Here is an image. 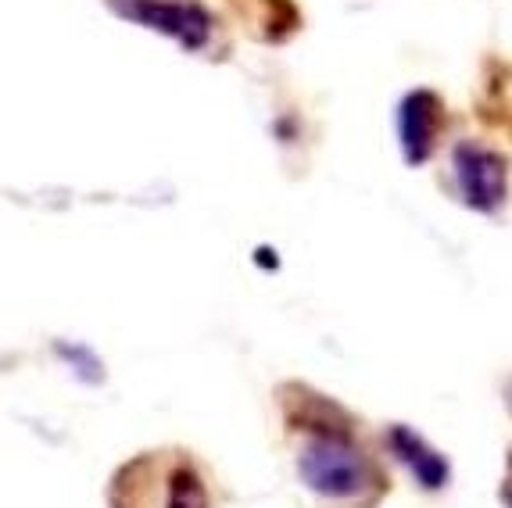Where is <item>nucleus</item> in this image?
I'll use <instances>...</instances> for the list:
<instances>
[{
  "label": "nucleus",
  "instance_id": "obj_5",
  "mask_svg": "<svg viewBox=\"0 0 512 508\" xmlns=\"http://www.w3.org/2000/svg\"><path fill=\"white\" fill-rule=\"evenodd\" d=\"M444 129V101L434 90H412L398 104V140L409 165H427Z\"/></svg>",
  "mask_w": 512,
  "mask_h": 508
},
{
  "label": "nucleus",
  "instance_id": "obj_4",
  "mask_svg": "<svg viewBox=\"0 0 512 508\" xmlns=\"http://www.w3.org/2000/svg\"><path fill=\"white\" fill-rule=\"evenodd\" d=\"M455 187L473 212L491 215L505 201V158L473 140H462L452 151Z\"/></svg>",
  "mask_w": 512,
  "mask_h": 508
},
{
  "label": "nucleus",
  "instance_id": "obj_7",
  "mask_svg": "<svg viewBox=\"0 0 512 508\" xmlns=\"http://www.w3.org/2000/svg\"><path fill=\"white\" fill-rule=\"evenodd\" d=\"M502 505L512 508V451H509V462H505V480H502Z\"/></svg>",
  "mask_w": 512,
  "mask_h": 508
},
{
  "label": "nucleus",
  "instance_id": "obj_1",
  "mask_svg": "<svg viewBox=\"0 0 512 508\" xmlns=\"http://www.w3.org/2000/svg\"><path fill=\"white\" fill-rule=\"evenodd\" d=\"M287 426L301 437L298 476L308 491L330 505L373 508L387 491L376 458L355 437V423L341 405L316 390L287 383L280 387Z\"/></svg>",
  "mask_w": 512,
  "mask_h": 508
},
{
  "label": "nucleus",
  "instance_id": "obj_2",
  "mask_svg": "<svg viewBox=\"0 0 512 508\" xmlns=\"http://www.w3.org/2000/svg\"><path fill=\"white\" fill-rule=\"evenodd\" d=\"M111 508H212L205 480L183 451H147L115 473Z\"/></svg>",
  "mask_w": 512,
  "mask_h": 508
},
{
  "label": "nucleus",
  "instance_id": "obj_6",
  "mask_svg": "<svg viewBox=\"0 0 512 508\" xmlns=\"http://www.w3.org/2000/svg\"><path fill=\"white\" fill-rule=\"evenodd\" d=\"M387 444H391L394 458H398L427 491H441L444 483H448V476H452L441 451L430 448V444L423 441L416 430H409V426H391V430H387Z\"/></svg>",
  "mask_w": 512,
  "mask_h": 508
},
{
  "label": "nucleus",
  "instance_id": "obj_3",
  "mask_svg": "<svg viewBox=\"0 0 512 508\" xmlns=\"http://www.w3.org/2000/svg\"><path fill=\"white\" fill-rule=\"evenodd\" d=\"M108 4L119 18L172 36L187 51H201L212 36V15L197 0H108Z\"/></svg>",
  "mask_w": 512,
  "mask_h": 508
}]
</instances>
